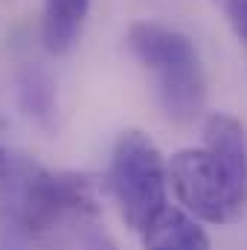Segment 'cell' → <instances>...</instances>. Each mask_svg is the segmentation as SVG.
I'll use <instances>...</instances> for the list:
<instances>
[{
    "label": "cell",
    "mask_w": 247,
    "mask_h": 250,
    "mask_svg": "<svg viewBox=\"0 0 247 250\" xmlns=\"http://www.w3.org/2000/svg\"><path fill=\"white\" fill-rule=\"evenodd\" d=\"M125 44L140 67L154 76L157 99L166 117L175 123H192L204 111L206 99L195 44L184 32L157 21H134L128 26Z\"/></svg>",
    "instance_id": "cell-1"
},
{
    "label": "cell",
    "mask_w": 247,
    "mask_h": 250,
    "mask_svg": "<svg viewBox=\"0 0 247 250\" xmlns=\"http://www.w3.org/2000/svg\"><path fill=\"white\" fill-rule=\"evenodd\" d=\"M169 187L189 215L206 224L239 221L242 212L233 207L227 184L206 148H181L169 160Z\"/></svg>",
    "instance_id": "cell-4"
},
{
    "label": "cell",
    "mask_w": 247,
    "mask_h": 250,
    "mask_svg": "<svg viewBox=\"0 0 247 250\" xmlns=\"http://www.w3.org/2000/svg\"><path fill=\"white\" fill-rule=\"evenodd\" d=\"M15 175V157H12V151L0 143V181H6V178H12Z\"/></svg>",
    "instance_id": "cell-11"
},
{
    "label": "cell",
    "mask_w": 247,
    "mask_h": 250,
    "mask_svg": "<svg viewBox=\"0 0 247 250\" xmlns=\"http://www.w3.org/2000/svg\"><path fill=\"white\" fill-rule=\"evenodd\" d=\"M204 148L212 154L230 201L239 212L247 207V137L245 125L239 123L233 114L215 111L204 123Z\"/></svg>",
    "instance_id": "cell-5"
},
{
    "label": "cell",
    "mask_w": 247,
    "mask_h": 250,
    "mask_svg": "<svg viewBox=\"0 0 247 250\" xmlns=\"http://www.w3.org/2000/svg\"><path fill=\"white\" fill-rule=\"evenodd\" d=\"M21 204L18 215L29 236H53L67 224L93 227L102 204L96 187L82 172H53L41 166H21Z\"/></svg>",
    "instance_id": "cell-3"
},
{
    "label": "cell",
    "mask_w": 247,
    "mask_h": 250,
    "mask_svg": "<svg viewBox=\"0 0 247 250\" xmlns=\"http://www.w3.org/2000/svg\"><path fill=\"white\" fill-rule=\"evenodd\" d=\"M18 105L23 117L41 128H53L56 120V82L41 67H26L18 76Z\"/></svg>",
    "instance_id": "cell-8"
},
{
    "label": "cell",
    "mask_w": 247,
    "mask_h": 250,
    "mask_svg": "<svg viewBox=\"0 0 247 250\" xmlns=\"http://www.w3.org/2000/svg\"><path fill=\"white\" fill-rule=\"evenodd\" d=\"M82 242H84V250H117L114 242H111V236L105 230H99L96 224L82 233Z\"/></svg>",
    "instance_id": "cell-10"
},
{
    "label": "cell",
    "mask_w": 247,
    "mask_h": 250,
    "mask_svg": "<svg viewBox=\"0 0 247 250\" xmlns=\"http://www.w3.org/2000/svg\"><path fill=\"white\" fill-rule=\"evenodd\" d=\"M140 236L143 250H212L201 221L181 207H166Z\"/></svg>",
    "instance_id": "cell-6"
},
{
    "label": "cell",
    "mask_w": 247,
    "mask_h": 250,
    "mask_svg": "<svg viewBox=\"0 0 247 250\" xmlns=\"http://www.w3.org/2000/svg\"><path fill=\"white\" fill-rule=\"evenodd\" d=\"M227 18L239 41L247 44V0H227Z\"/></svg>",
    "instance_id": "cell-9"
},
{
    "label": "cell",
    "mask_w": 247,
    "mask_h": 250,
    "mask_svg": "<svg viewBox=\"0 0 247 250\" xmlns=\"http://www.w3.org/2000/svg\"><path fill=\"white\" fill-rule=\"evenodd\" d=\"M90 0H44L41 12V41L50 56H67L87 21Z\"/></svg>",
    "instance_id": "cell-7"
},
{
    "label": "cell",
    "mask_w": 247,
    "mask_h": 250,
    "mask_svg": "<svg viewBox=\"0 0 247 250\" xmlns=\"http://www.w3.org/2000/svg\"><path fill=\"white\" fill-rule=\"evenodd\" d=\"M108 181L120 215L134 233H143L169 207V163L157 143L140 128H128L117 137Z\"/></svg>",
    "instance_id": "cell-2"
}]
</instances>
